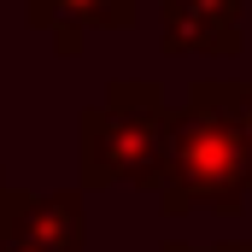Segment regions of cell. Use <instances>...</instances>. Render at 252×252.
Returning a JSON list of instances; mask_svg holds the SVG:
<instances>
[{
	"mask_svg": "<svg viewBox=\"0 0 252 252\" xmlns=\"http://www.w3.org/2000/svg\"><path fill=\"white\" fill-rule=\"evenodd\" d=\"M241 0H164V47L170 53H235L241 30H235Z\"/></svg>",
	"mask_w": 252,
	"mask_h": 252,
	"instance_id": "3",
	"label": "cell"
},
{
	"mask_svg": "<svg viewBox=\"0 0 252 252\" xmlns=\"http://www.w3.org/2000/svg\"><path fill=\"white\" fill-rule=\"evenodd\" d=\"M170 153H176V188L164 193L170 211H188V205L229 211L241 199V182L252 176V153L235 129V118L217 100V82H199L193 106L176 118V147Z\"/></svg>",
	"mask_w": 252,
	"mask_h": 252,
	"instance_id": "2",
	"label": "cell"
},
{
	"mask_svg": "<svg viewBox=\"0 0 252 252\" xmlns=\"http://www.w3.org/2000/svg\"><path fill=\"white\" fill-rule=\"evenodd\" d=\"M30 18L47 24L59 35V47H76V30H100V24H129L135 18V0H30Z\"/></svg>",
	"mask_w": 252,
	"mask_h": 252,
	"instance_id": "4",
	"label": "cell"
},
{
	"mask_svg": "<svg viewBox=\"0 0 252 252\" xmlns=\"http://www.w3.org/2000/svg\"><path fill=\"white\" fill-rule=\"evenodd\" d=\"M176 118L164 112V100L153 94V82H118V94L82 118V176L88 188H112V182H158V164L170 153Z\"/></svg>",
	"mask_w": 252,
	"mask_h": 252,
	"instance_id": "1",
	"label": "cell"
}]
</instances>
